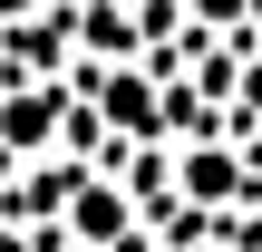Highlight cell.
Returning <instances> with one entry per match:
<instances>
[{"label": "cell", "instance_id": "obj_1", "mask_svg": "<svg viewBox=\"0 0 262 252\" xmlns=\"http://www.w3.org/2000/svg\"><path fill=\"white\" fill-rule=\"evenodd\" d=\"M68 214H78V233H88V243H107V233H126V194H78Z\"/></svg>", "mask_w": 262, "mask_h": 252}, {"label": "cell", "instance_id": "obj_2", "mask_svg": "<svg viewBox=\"0 0 262 252\" xmlns=\"http://www.w3.org/2000/svg\"><path fill=\"white\" fill-rule=\"evenodd\" d=\"M185 194H204V204H214V194H233V155H214V146H204V155H185Z\"/></svg>", "mask_w": 262, "mask_h": 252}, {"label": "cell", "instance_id": "obj_3", "mask_svg": "<svg viewBox=\"0 0 262 252\" xmlns=\"http://www.w3.org/2000/svg\"><path fill=\"white\" fill-rule=\"evenodd\" d=\"M107 117L117 126H146V78H107Z\"/></svg>", "mask_w": 262, "mask_h": 252}, {"label": "cell", "instance_id": "obj_4", "mask_svg": "<svg viewBox=\"0 0 262 252\" xmlns=\"http://www.w3.org/2000/svg\"><path fill=\"white\" fill-rule=\"evenodd\" d=\"M10 136H19V146L49 136V97H19V107H10Z\"/></svg>", "mask_w": 262, "mask_h": 252}, {"label": "cell", "instance_id": "obj_5", "mask_svg": "<svg viewBox=\"0 0 262 252\" xmlns=\"http://www.w3.org/2000/svg\"><path fill=\"white\" fill-rule=\"evenodd\" d=\"M253 107H262V78H253Z\"/></svg>", "mask_w": 262, "mask_h": 252}]
</instances>
